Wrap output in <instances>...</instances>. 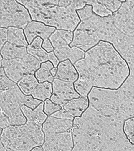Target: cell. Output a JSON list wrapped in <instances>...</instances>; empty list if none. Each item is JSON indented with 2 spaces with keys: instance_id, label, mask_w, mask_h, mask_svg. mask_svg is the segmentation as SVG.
<instances>
[{
  "instance_id": "obj_1",
  "label": "cell",
  "mask_w": 134,
  "mask_h": 151,
  "mask_svg": "<svg viewBox=\"0 0 134 151\" xmlns=\"http://www.w3.org/2000/svg\"><path fill=\"white\" fill-rule=\"evenodd\" d=\"M79 77L93 87L117 90L129 75L125 60L109 42L101 41L87 52L84 58L75 64Z\"/></svg>"
},
{
  "instance_id": "obj_2",
  "label": "cell",
  "mask_w": 134,
  "mask_h": 151,
  "mask_svg": "<svg viewBox=\"0 0 134 151\" xmlns=\"http://www.w3.org/2000/svg\"><path fill=\"white\" fill-rule=\"evenodd\" d=\"M29 9L34 21L72 32L80 22L74 1H18Z\"/></svg>"
},
{
  "instance_id": "obj_3",
  "label": "cell",
  "mask_w": 134,
  "mask_h": 151,
  "mask_svg": "<svg viewBox=\"0 0 134 151\" xmlns=\"http://www.w3.org/2000/svg\"><path fill=\"white\" fill-rule=\"evenodd\" d=\"M44 140L42 125L30 121L7 127L1 136L3 146L14 151H30L43 145Z\"/></svg>"
},
{
  "instance_id": "obj_4",
  "label": "cell",
  "mask_w": 134,
  "mask_h": 151,
  "mask_svg": "<svg viewBox=\"0 0 134 151\" xmlns=\"http://www.w3.org/2000/svg\"><path fill=\"white\" fill-rule=\"evenodd\" d=\"M24 96L17 85L6 76L1 67V111L8 117L12 126L23 125L26 121L21 111V107L24 106Z\"/></svg>"
},
{
  "instance_id": "obj_5",
  "label": "cell",
  "mask_w": 134,
  "mask_h": 151,
  "mask_svg": "<svg viewBox=\"0 0 134 151\" xmlns=\"http://www.w3.org/2000/svg\"><path fill=\"white\" fill-rule=\"evenodd\" d=\"M1 26L26 28L31 22V18L25 7L15 1H0Z\"/></svg>"
},
{
  "instance_id": "obj_6",
  "label": "cell",
  "mask_w": 134,
  "mask_h": 151,
  "mask_svg": "<svg viewBox=\"0 0 134 151\" xmlns=\"http://www.w3.org/2000/svg\"><path fill=\"white\" fill-rule=\"evenodd\" d=\"M1 65L9 78L17 83L24 75L34 74L39 68L40 62L34 57L27 54L23 58L12 60H4L1 57Z\"/></svg>"
},
{
  "instance_id": "obj_7",
  "label": "cell",
  "mask_w": 134,
  "mask_h": 151,
  "mask_svg": "<svg viewBox=\"0 0 134 151\" xmlns=\"http://www.w3.org/2000/svg\"><path fill=\"white\" fill-rule=\"evenodd\" d=\"M72 137L70 132L45 136L43 146L44 151H71Z\"/></svg>"
},
{
  "instance_id": "obj_8",
  "label": "cell",
  "mask_w": 134,
  "mask_h": 151,
  "mask_svg": "<svg viewBox=\"0 0 134 151\" xmlns=\"http://www.w3.org/2000/svg\"><path fill=\"white\" fill-rule=\"evenodd\" d=\"M72 120L50 116L43 124L45 136L54 135L70 132L72 129Z\"/></svg>"
},
{
  "instance_id": "obj_9",
  "label": "cell",
  "mask_w": 134,
  "mask_h": 151,
  "mask_svg": "<svg viewBox=\"0 0 134 151\" xmlns=\"http://www.w3.org/2000/svg\"><path fill=\"white\" fill-rule=\"evenodd\" d=\"M53 94L60 100L63 106L68 101L81 96L75 90L71 83L55 79L53 82Z\"/></svg>"
},
{
  "instance_id": "obj_10",
  "label": "cell",
  "mask_w": 134,
  "mask_h": 151,
  "mask_svg": "<svg viewBox=\"0 0 134 151\" xmlns=\"http://www.w3.org/2000/svg\"><path fill=\"white\" fill-rule=\"evenodd\" d=\"M54 27L46 26L41 22H31L26 27L24 34L29 44H31L33 40L38 36L43 40L48 39L55 30Z\"/></svg>"
},
{
  "instance_id": "obj_11",
  "label": "cell",
  "mask_w": 134,
  "mask_h": 151,
  "mask_svg": "<svg viewBox=\"0 0 134 151\" xmlns=\"http://www.w3.org/2000/svg\"><path fill=\"white\" fill-rule=\"evenodd\" d=\"M90 106L88 97L80 96L68 101L62 109L73 117L81 116Z\"/></svg>"
},
{
  "instance_id": "obj_12",
  "label": "cell",
  "mask_w": 134,
  "mask_h": 151,
  "mask_svg": "<svg viewBox=\"0 0 134 151\" xmlns=\"http://www.w3.org/2000/svg\"><path fill=\"white\" fill-rule=\"evenodd\" d=\"M54 53L59 61L69 59L72 64L84 58L85 54L84 51L80 48L70 47L69 46L55 49Z\"/></svg>"
},
{
  "instance_id": "obj_13",
  "label": "cell",
  "mask_w": 134,
  "mask_h": 151,
  "mask_svg": "<svg viewBox=\"0 0 134 151\" xmlns=\"http://www.w3.org/2000/svg\"><path fill=\"white\" fill-rule=\"evenodd\" d=\"M56 79L73 83L77 80L78 74L69 60L61 62L57 68Z\"/></svg>"
},
{
  "instance_id": "obj_14",
  "label": "cell",
  "mask_w": 134,
  "mask_h": 151,
  "mask_svg": "<svg viewBox=\"0 0 134 151\" xmlns=\"http://www.w3.org/2000/svg\"><path fill=\"white\" fill-rule=\"evenodd\" d=\"M73 33L63 29H57L50 37V40L55 49L69 46L72 41Z\"/></svg>"
},
{
  "instance_id": "obj_15",
  "label": "cell",
  "mask_w": 134,
  "mask_h": 151,
  "mask_svg": "<svg viewBox=\"0 0 134 151\" xmlns=\"http://www.w3.org/2000/svg\"><path fill=\"white\" fill-rule=\"evenodd\" d=\"M1 54L3 59L6 60L22 59L28 54L26 47H17L9 42L3 46Z\"/></svg>"
},
{
  "instance_id": "obj_16",
  "label": "cell",
  "mask_w": 134,
  "mask_h": 151,
  "mask_svg": "<svg viewBox=\"0 0 134 151\" xmlns=\"http://www.w3.org/2000/svg\"><path fill=\"white\" fill-rule=\"evenodd\" d=\"M44 104L42 102L34 110L25 106L21 107L28 121L36 123L42 124L44 122L47 118V116L43 112Z\"/></svg>"
},
{
  "instance_id": "obj_17",
  "label": "cell",
  "mask_w": 134,
  "mask_h": 151,
  "mask_svg": "<svg viewBox=\"0 0 134 151\" xmlns=\"http://www.w3.org/2000/svg\"><path fill=\"white\" fill-rule=\"evenodd\" d=\"M8 30V41L9 43L19 47L28 46V44L22 28L10 27H9Z\"/></svg>"
},
{
  "instance_id": "obj_18",
  "label": "cell",
  "mask_w": 134,
  "mask_h": 151,
  "mask_svg": "<svg viewBox=\"0 0 134 151\" xmlns=\"http://www.w3.org/2000/svg\"><path fill=\"white\" fill-rule=\"evenodd\" d=\"M39 83L34 74L24 76L18 83V86L26 95L32 94Z\"/></svg>"
},
{
  "instance_id": "obj_19",
  "label": "cell",
  "mask_w": 134,
  "mask_h": 151,
  "mask_svg": "<svg viewBox=\"0 0 134 151\" xmlns=\"http://www.w3.org/2000/svg\"><path fill=\"white\" fill-rule=\"evenodd\" d=\"M53 68V65L50 61L42 63L40 68L36 72V78L41 83L46 81L52 82L54 79L50 71Z\"/></svg>"
},
{
  "instance_id": "obj_20",
  "label": "cell",
  "mask_w": 134,
  "mask_h": 151,
  "mask_svg": "<svg viewBox=\"0 0 134 151\" xmlns=\"http://www.w3.org/2000/svg\"><path fill=\"white\" fill-rule=\"evenodd\" d=\"M52 93V87L51 84L46 81L39 84L31 94L34 99L44 100L47 99H50Z\"/></svg>"
},
{
  "instance_id": "obj_21",
  "label": "cell",
  "mask_w": 134,
  "mask_h": 151,
  "mask_svg": "<svg viewBox=\"0 0 134 151\" xmlns=\"http://www.w3.org/2000/svg\"><path fill=\"white\" fill-rule=\"evenodd\" d=\"M75 89L81 96L88 97L93 87L89 81L84 78L79 77L75 83Z\"/></svg>"
},
{
  "instance_id": "obj_22",
  "label": "cell",
  "mask_w": 134,
  "mask_h": 151,
  "mask_svg": "<svg viewBox=\"0 0 134 151\" xmlns=\"http://www.w3.org/2000/svg\"><path fill=\"white\" fill-rule=\"evenodd\" d=\"M87 5L92 6L93 12L96 15L104 17L112 15L113 13L97 1H86Z\"/></svg>"
},
{
  "instance_id": "obj_23",
  "label": "cell",
  "mask_w": 134,
  "mask_h": 151,
  "mask_svg": "<svg viewBox=\"0 0 134 151\" xmlns=\"http://www.w3.org/2000/svg\"><path fill=\"white\" fill-rule=\"evenodd\" d=\"M27 51L29 54L34 57L40 63L44 62L49 60V53L42 47L36 49L31 48L29 45Z\"/></svg>"
},
{
  "instance_id": "obj_24",
  "label": "cell",
  "mask_w": 134,
  "mask_h": 151,
  "mask_svg": "<svg viewBox=\"0 0 134 151\" xmlns=\"http://www.w3.org/2000/svg\"><path fill=\"white\" fill-rule=\"evenodd\" d=\"M125 132L127 139L130 143L134 145V118L126 122Z\"/></svg>"
},
{
  "instance_id": "obj_25",
  "label": "cell",
  "mask_w": 134,
  "mask_h": 151,
  "mask_svg": "<svg viewBox=\"0 0 134 151\" xmlns=\"http://www.w3.org/2000/svg\"><path fill=\"white\" fill-rule=\"evenodd\" d=\"M112 13L117 12L120 8L123 1H98Z\"/></svg>"
},
{
  "instance_id": "obj_26",
  "label": "cell",
  "mask_w": 134,
  "mask_h": 151,
  "mask_svg": "<svg viewBox=\"0 0 134 151\" xmlns=\"http://www.w3.org/2000/svg\"><path fill=\"white\" fill-rule=\"evenodd\" d=\"M77 12L81 21L89 18L94 14L92 6L90 5H86L84 8L77 10Z\"/></svg>"
},
{
  "instance_id": "obj_27",
  "label": "cell",
  "mask_w": 134,
  "mask_h": 151,
  "mask_svg": "<svg viewBox=\"0 0 134 151\" xmlns=\"http://www.w3.org/2000/svg\"><path fill=\"white\" fill-rule=\"evenodd\" d=\"M44 106V111L48 115L54 114L62 109V107L60 106L53 103L49 100H46Z\"/></svg>"
},
{
  "instance_id": "obj_28",
  "label": "cell",
  "mask_w": 134,
  "mask_h": 151,
  "mask_svg": "<svg viewBox=\"0 0 134 151\" xmlns=\"http://www.w3.org/2000/svg\"><path fill=\"white\" fill-rule=\"evenodd\" d=\"M42 101L33 99L31 96L24 95V104L27 107H30L32 109H34L37 106H39Z\"/></svg>"
},
{
  "instance_id": "obj_29",
  "label": "cell",
  "mask_w": 134,
  "mask_h": 151,
  "mask_svg": "<svg viewBox=\"0 0 134 151\" xmlns=\"http://www.w3.org/2000/svg\"><path fill=\"white\" fill-rule=\"evenodd\" d=\"M11 126L9 118L1 111V129H4Z\"/></svg>"
},
{
  "instance_id": "obj_30",
  "label": "cell",
  "mask_w": 134,
  "mask_h": 151,
  "mask_svg": "<svg viewBox=\"0 0 134 151\" xmlns=\"http://www.w3.org/2000/svg\"><path fill=\"white\" fill-rule=\"evenodd\" d=\"M8 30L6 28H1V48L2 49L5 42L8 40Z\"/></svg>"
},
{
  "instance_id": "obj_31",
  "label": "cell",
  "mask_w": 134,
  "mask_h": 151,
  "mask_svg": "<svg viewBox=\"0 0 134 151\" xmlns=\"http://www.w3.org/2000/svg\"><path fill=\"white\" fill-rule=\"evenodd\" d=\"M43 40L40 37H37L33 41L32 43L29 46L33 48H42Z\"/></svg>"
},
{
  "instance_id": "obj_32",
  "label": "cell",
  "mask_w": 134,
  "mask_h": 151,
  "mask_svg": "<svg viewBox=\"0 0 134 151\" xmlns=\"http://www.w3.org/2000/svg\"><path fill=\"white\" fill-rule=\"evenodd\" d=\"M49 60L51 61L55 67H57L59 62V60L53 52L49 53Z\"/></svg>"
},
{
  "instance_id": "obj_33",
  "label": "cell",
  "mask_w": 134,
  "mask_h": 151,
  "mask_svg": "<svg viewBox=\"0 0 134 151\" xmlns=\"http://www.w3.org/2000/svg\"><path fill=\"white\" fill-rule=\"evenodd\" d=\"M43 49L45 50L47 52H51L54 50L53 46L52 45L51 42L48 39L44 40L43 45H42Z\"/></svg>"
},
{
  "instance_id": "obj_34",
  "label": "cell",
  "mask_w": 134,
  "mask_h": 151,
  "mask_svg": "<svg viewBox=\"0 0 134 151\" xmlns=\"http://www.w3.org/2000/svg\"><path fill=\"white\" fill-rule=\"evenodd\" d=\"M57 68L56 67H54L50 71V73L54 77H55L56 76V74H57Z\"/></svg>"
},
{
  "instance_id": "obj_35",
  "label": "cell",
  "mask_w": 134,
  "mask_h": 151,
  "mask_svg": "<svg viewBox=\"0 0 134 151\" xmlns=\"http://www.w3.org/2000/svg\"><path fill=\"white\" fill-rule=\"evenodd\" d=\"M1 151H14L12 150H10V149L6 148L5 147H4L2 145V143H1Z\"/></svg>"
},
{
  "instance_id": "obj_36",
  "label": "cell",
  "mask_w": 134,
  "mask_h": 151,
  "mask_svg": "<svg viewBox=\"0 0 134 151\" xmlns=\"http://www.w3.org/2000/svg\"><path fill=\"white\" fill-rule=\"evenodd\" d=\"M32 151H43V149L41 147H36L34 148L33 150H32Z\"/></svg>"
}]
</instances>
